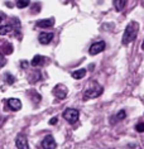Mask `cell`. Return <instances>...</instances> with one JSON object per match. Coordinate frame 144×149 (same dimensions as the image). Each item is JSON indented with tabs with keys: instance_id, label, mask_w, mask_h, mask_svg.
<instances>
[{
	"instance_id": "cell-25",
	"label": "cell",
	"mask_w": 144,
	"mask_h": 149,
	"mask_svg": "<svg viewBox=\"0 0 144 149\" xmlns=\"http://www.w3.org/2000/svg\"><path fill=\"white\" fill-rule=\"evenodd\" d=\"M142 49L144 51V40H143V43H142Z\"/></svg>"
},
{
	"instance_id": "cell-2",
	"label": "cell",
	"mask_w": 144,
	"mask_h": 149,
	"mask_svg": "<svg viewBox=\"0 0 144 149\" xmlns=\"http://www.w3.org/2000/svg\"><path fill=\"white\" fill-rule=\"evenodd\" d=\"M102 92H104V90H102V87L100 86V85H95L94 87H90V88H87V90L85 91L83 99L85 100H88V99L99 97V96L102 95Z\"/></svg>"
},
{
	"instance_id": "cell-1",
	"label": "cell",
	"mask_w": 144,
	"mask_h": 149,
	"mask_svg": "<svg viewBox=\"0 0 144 149\" xmlns=\"http://www.w3.org/2000/svg\"><path fill=\"white\" fill-rule=\"evenodd\" d=\"M138 31H139L138 22L131 20L130 23L127 25V28H125L124 34H123V39H121V43H123L124 46H127V44L131 43L133 40L136 38V36H138Z\"/></svg>"
},
{
	"instance_id": "cell-14",
	"label": "cell",
	"mask_w": 144,
	"mask_h": 149,
	"mask_svg": "<svg viewBox=\"0 0 144 149\" xmlns=\"http://www.w3.org/2000/svg\"><path fill=\"white\" fill-rule=\"evenodd\" d=\"M43 62H44V57L43 56H39V54H37L33 57V59L31 61V65L32 66H34V67H38L40 65H43Z\"/></svg>"
},
{
	"instance_id": "cell-9",
	"label": "cell",
	"mask_w": 144,
	"mask_h": 149,
	"mask_svg": "<svg viewBox=\"0 0 144 149\" xmlns=\"http://www.w3.org/2000/svg\"><path fill=\"white\" fill-rule=\"evenodd\" d=\"M8 107L13 111H18L22 109V101L19 99H15V97H12L8 100Z\"/></svg>"
},
{
	"instance_id": "cell-19",
	"label": "cell",
	"mask_w": 144,
	"mask_h": 149,
	"mask_svg": "<svg viewBox=\"0 0 144 149\" xmlns=\"http://www.w3.org/2000/svg\"><path fill=\"white\" fill-rule=\"evenodd\" d=\"M135 130L138 133H144V123H138V124L135 125Z\"/></svg>"
},
{
	"instance_id": "cell-3",
	"label": "cell",
	"mask_w": 144,
	"mask_h": 149,
	"mask_svg": "<svg viewBox=\"0 0 144 149\" xmlns=\"http://www.w3.org/2000/svg\"><path fill=\"white\" fill-rule=\"evenodd\" d=\"M79 116H80V113L77 109H67L63 111V118L70 124H75L79 120Z\"/></svg>"
},
{
	"instance_id": "cell-13",
	"label": "cell",
	"mask_w": 144,
	"mask_h": 149,
	"mask_svg": "<svg viewBox=\"0 0 144 149\" xmlns=\"http://www.w3.org/2000/svg\"><path fill=\"white\" fill-rule=\"evenodd\" d=\"M113 4L116 12H121L125 8V5H127V0H114Z\"/></svg>"
},
{
	"instance_id": "cell-16",
	"label": "cell",
	"mask_w": 144,
	"mask_h": 149,
	"mask_svg": "<svg viewBox=\"0 0 144 149\" xmlns=\"http://www.w3.org/2000/svg\"><path fill=\"white\" fill-rule=\"evenodd\" d=\"M1 52H3L4 54H12V53H13V44L5 43L4 46L1 47Z\"/></svg>"
},
{
	"instance_id": "cell-15",
	"label": "cell",
	"mask_w": 144,
	"mask_h": 149,
	"mask_svg": "<svg viewBox=\"0 0 144 149\" xmlns=\"http://www.w3.org/2000/svg\"><path fill=\"white\" fill-rule=\"evenodd\" d=\"M13 31V25L12 24H4V25H0V34L1 36H5L10 33Z\"/></svg>"
},
{
	"instance_id": "cell-5",
	"label": "cell",
	"mask_w": 144,
	"mask_h": 149,
	"mask_svg": "<svg viewBox=\"0 0 144 149\" xmlns=\"http://www.w3.org/2000/svg\"><path fill=\"white\" fill-rule=\"evenodd\" d=\"M53 95L54 96H56V97L57 99H65L66 97V96H67V92H68V90H67V87H66L65 86V85H57V86L56 87H54L53 88Z\"/></svg>"
},
{
	"instance_id": "cell-4",
	"label": "cell",
	"mask_w": 144,
	"mask_h": 149,
	"mask_svg": "<svg viewBox=\"0 0 144 149\" xmlns=\"http://www.w3.org/2000/svg\"><path fill=\"white\" fill-rule=\"evenodd\" d=\"M106 48V43L104 40H99V42H95L94 44H91L90 49H88V53L91 56H95V54H99L101 52H104Z\"/></svg>"
},
{
	"instance_id": "cell-12",
	"label": "cell",
	"mask_w": 144,
	"mask_h": 149,
	"mask_svg": "<svg viewBox=\"0 0 144 149\" xmlns=\"http://www.w3.org/2000/svg\"><path fill=\"white\" fill-rule=\"evenodd\" d=\"M86 72H87L86 68H80V70L73 71V72L71 73V76H72L75 80H81V79H83V77H85Z\"/></svg>"
},
{
	"instance_id": "cell-22",
	"label": "cell",
	"mask_w": 144,
	"mask_h": 149,
	"mask_svg": "<svg viewBox=\"0 0 144 149\" xmlns=\"http://www.w3.org/2000/svg\"><path fill=\"white\" fill-rule=\"evenodd\" d=\"M57 121H58L57 118H52V119L49 120V124H51V125H54V124H57Z\"/></svg>"
},
{
	"instance_id": "cell-17",
	"label": "cell",
	"mask_w": 144,
	"mask_h": 149,
	"mask_svg": "<svg viewBox=\"0 0 144 149\" xmlns=\"http://www.w3.org/2000/svg\"><path fill=\"white\" fill-rule=\"evenodd\" d=\"M29 3H31V0H17V6L19 9H24L29 5Z\"/></svg>"
},
{
	"instance_id": "cell-6",
	"label": "cell",
	"mask_w": 144,
	"mask_h": 149,
	"mask_svg": "<svg viewBox=\"0 0 144 149\" xmlns=\"http://www.w3.org/2000/svg\"><path fill=\"white\" fill-rule=\"evenodd\" d=\"M15 145L18 149H29V144H28V139L24 134H19L15 139Z\"/></svg>"
},
{
	"instance_id": "cell-7",
	"label": "cell",
	"mask_w": 144,
	"mask_h": 149,
	"mask_svg": "<svg viewBox=\"0 0 144 149\" xmlns=\"http://www.w3.org/2000/svg\"><path fill=\"white\" fill-rule=\"evenodd\" d=\"M56 147H57L56 140H54V138L52 135H47L42 140V148L43 149H54Z\"/></svg>"
},
{
	"instance_id": "cell-24",
	"label": "cell",
	"mask_w": 144,
	"mask_h": 149,
	"mask_svg": "<svg viewBox=\"0 0 144 149\" xmlns=\"http://www.w3.org/2000/svg\"><path fill=\"white\" fill-rule=\"evenodd\" d=\"M4 120H5L4 118H3V116H0V126H1L3 124H4Z\"/></svg>"
},
{
	"instance_id": "cell-23",
	"label": "cell",
	"mask_w": 144,
	"mask_h": 149,
	"mask_svg": "<svg viewBox=\"0 0 144 149\" xmlns=\"http://www.w3.org/2000/svg\"><path fill=\"white\" fill-rule=\"evenodd\" d=\"M6 18V15H5V13H3V12H0V23H1L3 20H4Z\"/></svg>"
},
{
	"instance_id": "cell-21",
	"label": "cell",
	"mask_w": 144,
	"mask_h": 149,
	"mask_svg": "<svg viewBox=\"0 0 144 149\" xmlns=\"http://www.w3.org/2000/svg\"><path fill=\"white\" fill-rule=\"evenodd\" d=\"M33 13H38V12H40V4H38V3H35L34 5H33Z\"/></svg>"
},
{
	"instance_id": "cell-20",
	"label": "cell",
	"mask_w": 144,
	"mask_h": 149,
	"mask_svg": "<svg viewBox=\"0 0 144 149\" xmlns=\"http://www.w3.org/2000/svg\"><path fill=\"white\" fill-rule=\"evenodd\" d=\"M6 65V58L3 52H0V67H4Z\"/></svg>"
},
{
	"instance_id": "cell-10",
	"label": "cell",
	"mask_w": 144,
	"mask_h": 149,
	"mask_svg": "<svg viewBox=\"0 0 144 149\" xmlns=\"http://www.w3.org/2000/svg\"><path fill=\"white\" fill-rule=\"evenodd\" d=\"M54 24V18H48V19H42L37 22V27L39 28H51Z\"/></svg>"
},
{
	"instance_id": "cell-8",
	"label": "cell",
	"mask_w": 144,
	"mask_h": 149,
	"mask_svg": "<svg viewBox=\"0 0 144 149\" xmlns=\"http://www.w3.org/2000/svg\"><path fill=\"white\" fill-rule=\"evenodd\" d=\"M53 37H54V34L51 32H42L38 37V40H39L40 44H49L52 42Z\"/></svg>"
},
{
	"instance_id": "cell-18",
	"label": "cell",
	"mask_w": 144,
	"mask_h": 149,
	"mask_svg": "<svg viewBox=\"0 0 144 149\" xmlns=\"http://www.w3.org/2000/svg\"><path fill=\"white\" fill-rule=\"evenodd\" d=\"M4 77H5V82H6V84H9V85H13V84H14V81H15L14 76H13V74H10V73H5V74H4Z\"/></svg>"
},
{
	"instance_id": "cell-11",
	"label": "cell",
	"mask_w": 144,
	"mask_h": 149,
	"mask_svg": "<svg viewBox=\"0 0 144 149\" xmlns=\"http://www.w3.org/2000/svg\"><path fill=\"white\" fill-rule=\"evenodd\" d=\"M125 118H127V113H125V110H120L116 115H114V116L111 118L110 123H111V124H115V123H119V121H121Z\"/></svg>"
}]
</instances>
